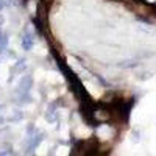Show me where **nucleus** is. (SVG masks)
Returning <instances> with one entry per match:
<instances>
[{"instance_id":"5","label":"nucleus","mask_w":156,"mask_h":156,"mask_svg":"<svg viewBox=\"0 0 156 156\" xmlns=\"http://www.w3.org/2000/svg\"><path fill=\"white\" fill-rule=\"evenodd\" d=\"M6 45H8V34L5 30L0 28V51H3L6 48Z\"/></svg>"},{"instance_id":"1","label":"nucleus","mask_w":156,"mask_h":156,"mask_svg":"<svg viewBox=\"0 0 156 156\" xmlns=\"http://www.w3.org/2000/svg\"><path fill=\"white\" fill-rule=\"evenodd\" d=\"M20 44H22V48L23 50H31L33 48V44H34V30H33V27H31L30 23L25 25V28L22 31Z\"/></svg>"},{"instance_id":"8","label":"nucleus","mask_w":156,"mask_h":156,"mask_svg":"<svg viewBox=\"0 0 156 156\" xmlns=\"http://www.w3.org/2000/svg\"><path fill=\"white\" fill-rule=\"evenodd\" d=\"M133 142H139V133H133Z\"/></svg>"},{"instance_id":"11","label":"nucleus","mask_w":156,"mask_h":156,"mask_svg":"<svg viewBox=\"0 0 156 156\" xmlns=\"http://www.w3.org/2000/svg\"><path fill=\"white\" fill-rule=\"evenodd\" d=\"M3 120H5V119H3V117H0V123H3Z\"/></svg>"},{"instance_id":"10","label":"nucleus","mask_w":156,"mask_h":156,"mask_svg":"<svg viewBox=\"0 0 156 156\" xmlns=\"http://www.w3.org/2000/svg\"><path fill=\"white\" fill-rule=\"evenodd\" d=\"M3 6H5V3H3V0H0V11L3 9Z\"/></svg>"},{"instance_id":"7","label":"nucleus","mask_w":156,"mask_h":156,"mask_svg":"<svg viewBox=\"0 0 156 156\" xmlns=\"http://www.w3.org/2000/svg\"><path fill=\"white\" fill-rule=\"evenodd\" d=\"M20 119H22V112L20 111H14V114L8 117V122H17Z\"/></svg>"},{"instance_id":"4","label":"nucleus","mask_w":156,"mask_h":156,"mask_svg":"<svg viewBox=\"0 0 156 156\" xmlns=\"http://www.w3.org/2000/svg\"><path fill=\"white\" fill-rule=\"evenodd\" d=\"M45 119L47 122H55L56 120V105H50L47 112H45Z\"/></svg>"},{"instance_id":"3","label":"nucleus","mask_w":156,"mask_h":156,"mask_svg":"<svg viewBox=\"0 0 156 156\" xmlns=\"http://www.w3.org/2000/svg\"><path fill=\"white\" fill-rule=\"evenodd\" d=\"M42 140H44V133H42V131H37L36 134L28 136V145H27L28 153H33V150H34V148H37V145L41 144Z\"/></svg>"},{"instance_id":"9","label":"nucleus","mask_w":156,"mask_h":156,"mask_svg":"<svg viewBox=\"0 0 156 156\" xmlns=\"http://www.w3.org/2000/svg\"><path fill=\"white\" fill-rule=\"evenodd\" d=\"M3 22H5V17H3L2 14H0V27H2V25H3Z\"/></svg>"},{"instance_id":"2","label":"nucleus","mask_w":156,"mask_h":156,"mask_svg":"<svg viewBox=\"0 0 156 156\" xmlns=\"http://www.w3.org/2000/svg\"><path fill=\"white\" fill-rule=\"evenodd\" d=\"M33 86V78L31 75H23L20 76L19 84H17V94H28Z\"/></svg>"},{"instance_id":"6","label":"nucleus","mask_w":156,"mask_h":156,"mask_svg":"<svg viewBox=\"0 0 156 156\" xmlns=\"http://www.w3.org/2000/svg\"><path fill=\"white\" fill-rule=\"evenodd\" d=\"M25 69V59H20V61H17V64H16V66L14 67H12V72H22Z\"/></svg>"}]
</instances>
